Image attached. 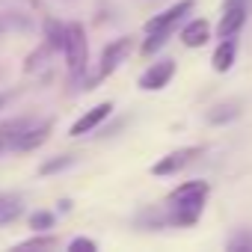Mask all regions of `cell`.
<instances>
[{"label": "cell", "instance_id": "cell-1", "mask_svg": "<svg viewBox=\"0 0 252 252\" xmlns=\"http://www.w3.org/2000/svg\"><path fill=\"white\" fill-rule=\"evenodd\" d=\"M211 187L208 181H187L181 187H175L166 199V211H169V225H193L202 217L205 199H208Z\"/></svg>", "mask_w": 252, "mask_h": 252}, {"label": "cell", "instance_id": "cell-2", "mask_svg": "<svg viewBox=\"0 0 252 252\" xmlns=\"http://www.w3.org/2000/svg\"><path fill=\"white\" fill-rule=\"evenodd\" d=\"M65 63H68V74L71 83H80L86 74V63H89V45H86V33L80 24H65Z\"/></svg>", "mask_w": 252, "mask_h": 252}, {"label": "cell", "instance_id": "cell-3", "mask_svg": "<svg viewBox=\"0 0 252 252\" xmlns=\"http://www.w3.org/2000/svg\"><path fill=\"white\" fill-rule=\"evenodd\" d=\"M243 24H246V0H225L222 18H220V24H217V36H220V39H228V36H234Z\"/></svg>", "mask_w": 252, "mask_h": 252}, {"label": "cell", "instance_id": "cell-4", "mask_svg": "<svg viewBox=\"0 0 252 252\" xmlns=\"http://www.w3.org/2000/svg\"><path fill=\"white\" fill-rule=\"evenodd\" d=\"M199 155H202V149H199V146H187V149L169 152L166 158H160V160L152 166V172H155V175H178V172H181L187 163H193Z\"/></svg>", "mask_w": 252, "mask_h": 252}, {"label": "cell", "instance_id": "cell-5", "mask_svg": "<svg viewBox=\"0 0 252 252\" xmlns=\"http://www.w3.org/2000/svg\"><path fill=\"white\" fill-rule=\"evenodd\" d=\"M128 54H131V39L125 36V39H116V42H110L104 51H101V65H98V77H110L125 60H128Z\"/></svg>", "mask_w": 252, "mask_h": 252}, {"label": "cell", "instance_id": "cell-6", "mask_svg": "<svg viewBox=\"0 0 252 252\" xmlns=\"http://www.w3.org/2000/svg\"><path fill=\"white\" fill-rule=\"evenodd\" d=\"M172 74H175V63H172V60L155 63L152 68L143 71V77H140V89H146V92H158V89H163V86L172 80Z\"/></svg>", "mask_w": 252, "mask_h": 252}, {"label": "cell", "instance_id": "cell-7", "mask_svg": "<svg viewBox=\"0 0 252 252\" xmlns=\"http://www.w3.org/2000/svg\"><path fill=\"white\" fill-rule=\"evenodd\" d=\"M193 9V0H178L175 6H169L166 12H160V15H155L149 24H146V33H155V30H169L172 24H178L187 12Z\"/></svg>", "mask_w": 252, "mask_h": 252}, {"label": "cell", "instance_id": "cell-8", "mask_svg": "<svg viewBox=\"0 0 252 252\" xmlns=\"http://www.w3.org/2000/svg\"><path fill=\"white\" fill-rule=\"evenodd\" d=\"M110 110H113V104L110 101H104V104H95L92 110H86L74 125H71V137H83V134H89L92 128H98V125L110 116Z\"/></svg>", "mask_w": 252, "mask_h": 252}, {"label": "cell", "instance_id": "cell-9", "mask_svg": "<svg viewBox=\"0 0 252 252\" xmlns=\"http://www.w3.org/2000/svg\"><path fill=\"white\" fill-rule=\"evenodd\" d=\"M48 134H51V122H42V125H30V128L12 143L15 149H21V152H30V149H36V146H42L45 140H48Z\"/></svg>", "mask_w": 252, "mask_h": 252}, {"label": "cell", "instance_id": "cell-10", "mask_svg": "<svg viewBox=\"0 0 252 252\" xmlns=\"http://www.w3.org/2000/svg\"><path fill=\"white\" fill-rule=\"evenodd\" d=\"M234 54H237V42H234V36H228V39H222L220 45H217V51H214V57H211V65H214V71H228L231 65H234Z\"/></svg>", "mask_w": 252, "mask_h": 252}, {"label": "cell", "instance_id": "cell-11", "mask_svg": "<svg viewBox=\"0 0 252 252\" xmlns=\"http://www.w3.org/2000/svg\"><path fill=\"white\" fill-rule=\"evenodd\" d=\"M208 39H211V27H208L205 18H196V21H190V24L181 30V42H184L187 48H202Z\"/></svg>", "mask_w": 252, "mask_h": 252}, {"label": "cell", "instance_id": "cell-12", "mask_svg": "<svg viewBox=\"0 0 252 252\" xmlns=\"http://www.w3.org/2000/svg\"><path fill=\"white\" fill-rule=\"evenodd\" d=\"M45 45L51 48V51H63L65 48V24H60V21H48L45 24Z\"/></svg>", "mask_w": 252, "mask_h": 252}, {"label": "cell", "instance_id": "cell-13", "mask_svg": "<svg viewBox=\"0 0 252 252\" xmlns=\"http://www.w3.org/2000/svg\"><path fill=\"white\" fill-rule=\"evenodd\" d=\"M21 211H24V205H21L18 196H0V225H6V222L18 220Z\"/></svg>", "mask_w": 252, "mask_h": 252}, {"label": "cell", "instance_id": "cell-14", "mask_svg": "<svg viewBox=\"0 0 252 252\" xmlns=\"http://www.w3.org/2000/svg\"><path fill=\"white\" fill-rule=\"evenodd\" d=\"M231 119H237V104H220V107H214L208 113V122L211 125H225Z\"/></svg>", "mask_w": 252, "mask_h": 252}, {"label": "cell", "instance_id": "cell-15", "mask_svg": "<svg viewBox=\"0 0 252 252\" xmlns=\"http://www.w3.org/2000/svg\"><path fill=\"white\" fill-rule=\"evenodd\" d=\"M166 39H169V30H155V33H149V39L143 42V54L152 57L155 51H160V48L166 45Z\"/></svg>", "mask_w": 252, "mask_h": 252}, {"label": "cell", "instance_id": "cell-16", "mask_svg": "<svg viewBox=\"0 0 252 252\" xmlns=\"http://www.w3.org/2000/svg\"><path fill=\"white\" fill-rule=\"evenodd\" d=\"M27 128H30V122H6V125H0V140L15 143V140H18Z\"/></svg>", "mask_w": 252, "mask_h": 252}, {"label": "cell", "instance_id": "cell-17", "mask_svg": "<svg viewBox=\"0 0 252 252\" xmlns=\"http://www.w3.org/2000/svg\"><path fill=\"white\" fill-rule=\"evenodd\" d=\"M21 249H54L57 246V237H51V234H36V237H30V240H24V243H18Z\"/></svg>", "mask_w": 252, "mask_h": 252}, {"label": "cell", "instance_id": "cell-18", "mask_svg": "<svg viewBox=\"0 0 252 252\" xmlns=\"http://www.w3.org/2000/svg\"><path fill=\"white\" fill-rule=\"evenodd\" d=\"M228 249L231 252H252V231H240L228 240Z\"/></svg>", "mask_w": 252, "mask_h": 252}, {"label": "cell", "instance_id": "cell-19", "mask_svg": "<svg viewBox=\"0 0 252 252\" xmlns=\"http://www.w3.org/2000/svg\"><path fill=\"white\" fill-rule=\"evenodd\" d=\"M30 225H33L36 231H48V228H54V214H48V211H36V214L30 217Z\"/></svg>", "mask_w": 252, "mask_h": 252}, {"label": "cell", "instance_id": "cell-20", "mask_svg": "<svg viewBox=\"0 0 252 252\" xmlns=\"http://www.w3.org/2000/svg\"><path fill=\"white\" fill-rule=\"evenodd\" d=\"M71 163V158L68 155H63V158H54V160H48V163H42V175H54V172H60V169H65Z\"/></svg>", "mask_w": 252, "mask_h": 252}, {"label": "cell", "instance_id": "cell-21", "mask_svg": "<svg viewBox=\"0 0 252 252\" xmlns=\"http://www.w3.org/2000/svg\"><path fill=\"white\" fill-rule=\"evenodd\" d=\"M68 249H71V252H95L98 246H95V240H89V237H74V240L68 243Z\"/></svg>", "mask_w": 252, "mask_h": 252}, {"label": "cell", "instance_id": "cell-22", "mask_svg": "<svg viewBox=\"0 0 252 252\" xmlns=\"http://www.w3.org/2000/svg\"><path fill=\"white\" fill-rule=\"evenodd\" d=\"M3 107H6V95H3V92H0V110H3Z\"/></svg>", "mask_w": 252, "mask_h": 252}]
</instances>
